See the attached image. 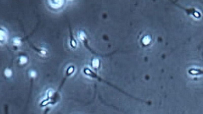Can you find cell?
<instances>
[{
  "mask_svg": "<svg viewBox=\"0 0 203 114\" xmlns=\"http://www.w3.org/2000/svg\"><path fill=\"white\" fill-rule=\"evenodd\" d=\"M21 43V39L18 37H16L13 39V44L15 46H19Z\"/></svg>",
  "mask_w": 203,
  "mask_h": 114,
  "instance_id": "obj_7",
  "label": "cell"
},
{
  "mask_svg": "<svg viewBox=\"0 0 203 114\" xmlns=\"http://www.w3.org/2000/svg\"><path fill=\"white\" fill-rule=\"evenodd\" d=\"M69 44L70 47L74 49L77 47V43L76 38L73 34L71 28H69Z\"/></svg>",
  "mask_w": 203,
  "mask_h": 114,
  "instance_id": "obj_3",
  "label": "cell"
},
{
  "mask_svg": "<svg viewBox=\"0 0 203 114\" xmlns=\"http://www.w3.org/2000/svg\"><path fill=\"white\" fill-rule=\"evenodd\" d=\"M48 2L51 8L56 10L62 8L65 4L64 1H49Z\"/></svg>",
  "mask_w": 203,
  "mask_h": 114,
  "instance_id": "obj_2",
  "label": "cell"
},
{
  "mask_svg": "<svg viewBox=\"0 0 203 114\" xmlns=\"http://www.w3.org/2000/svg\"><path fill=\"white\" fill-rule=\"evenodd\" d=\"M28 58L25 56H21L19 58V63L21 65H24L27 63L28 62Z\"/></svg>",
  "mask_w": 203,
  "mask_h": 114,
  "instance_id": "obj_6",
  "label": "cell"
},
{
  "mask_svg": "<svg viewBox=\"0 0 203 114\" xmlns=\"http://www.w3.org/2000/svg\"><path fill=\"white\" fill-rule=\"evenodd\" d=\"M4 74L7 77H10L13 75V71L10 68H7L4 70Z\"/></svg>",
  "mask_w": 203,
  "mask_h": 114,
  "instance_id": "obj_8",
  "label": "cell"
},
{
  "mask_svg": "<svg viewBox=\"0 0 203 114\" xmlns=\"http://www.w3.org/2000/svg\"><path fill=\"white\" fill-rule=\"evenodd\" d=\"M32 47L41 56L45 57L48 54V51L46 48L44 47H36L34 46H32Z\"/></svg>",
  "mask_w": 203,
  "mask_h": 114,
  "instance_id": "obj_4",
  "label": "cell"
},
{
  "mask_svg": "<svg viewBox=\"0 0 203 114\" xmlns=\"http://www.w3.org/2000/svg\"><path fill=\"white\" fill-rule=\"evenodd\" d=\"M8 36V34L7 30L4 27H1L0 31V40L1 44L2 43H4L7 41Z\"/></svg>",
  "mask_w": 203,
  "mask_h": 114,
  "instance_id": "obj_5",
  "label": "cell"
},
{
  "mask_svg": "<svg viewBox=\"0 0 203 114\" xmlns=\"http://www.w3.org/2000/svg\"><path fill=\"white\" fill-rule=\"evenodd\" d=\"M30 76L31 78H35L37 76V73L34 70H31L30 72Z\"/></svg>",
  "mask_w": 203,
  "mask_h": 114,
  "instance_id": "obj_9",
  "label": "cell"
},
{
  "mask_svg": "<svg viewBox=\"0 0 203 114\" xmlns=\"http://www.w3.org/2000/svg\"><path fill=\"white\" fill-rule=\"evenodd\" d=\"M83 73H84V74H85L86 75L88 76L89 77H91V78H94V79H96L97 80L99 81L103 82L104 83H105V84H107V85H108L109 86H111V87H113V88H114L115 89H117V90H118V91H119L120 92H121L123 94H124L125 95H127V96L131 97V98H134V99H136V100H138V101H143L144 102L148 103L147 102L145 101H143L142 99L137 98H136L135 97H134V96L129 94H128V93L125 92V91H123L122 89L119 88L118 87L114 85H112V84H111V83H109V82L107 81H105V80L101 78V77H100V76H99L94 71L92 70L91 69L89 68V67H86L84 68V69H83Z\"/></svg>",
  "mask_w": 203,
  "mask_h": 114,
  "instance_id": "obj_1",
  "label": "cell"
}]
</instances>
